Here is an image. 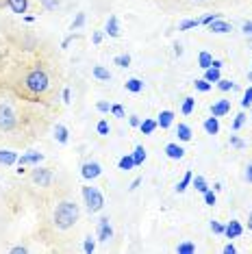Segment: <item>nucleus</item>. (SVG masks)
Listing matches in <instances>:
<instances>
[{"label": "nucleus", "mask_w": 252, "mask_h": 254, "mask_svg": "<svg viewBox=\"0 0 252 254\" xmlns=\"http://www.w3.org/2000/svg\"><path fill=\"white\" fill-rule=\"evenodd\" d=\"M139 128H141V132H144V135H152V132H155V128H157V122H155V120H144V122L139 124Z\"/></svg>", "instance_id": "nucleus-21"}, {"label": "nucleus", "mask_w": 252, "mask_h": 254, "mask_svg": "<svg viewBox=\"0 0 252 254\" xmlns=\"http://www.w3.org/2000/svg\"><path fill=\"white\" fill-rule=\"evenodd\" d=\"M244 33L246 35H252V22H246L244 24Z\"/></svg>", "instance_id": "nucleus-49"}, {"label": "nucleus", "mask_w": 252, "mask_h": 254, "mask_svg": "<svg viewBox=\"0 0 252 254\" xmlns=\"http://www.w3.org/2000/svg\"><path fill=\"white\" fill-rule=\"evenodd\" d=\"M217 18H220V13H209L207 18H202V20H200V24H211V22H213V20H217Z\"/></svg>", "instance_id": "nucleus-44"}, {"label": "nucleus", "mask_w": 252, "mask_h": 254, "mask_svg": "<svg viewBox=\"0 0 252 254\" xmlns=\"http://www.w3.org/2000/svg\"><path fill=\"white\" fill-rule=\"evenodd\" d=\"M70 98H72V93H70V89L63 91V102H70Z\"/></svg>", "instance_id": "nucleus-54"}, {"label": "nucleus", "mask_w": 252, "mask_h": 254, "mask_svg": "<svg viewBox=\"0 0 252 254\" xmlns=\"http://www.w3.org/2000/svg\"><path fill=\"white\" fill-rule=\"evenodd\" d=\"M98 111L107 113V111H111V107H109V102H98Z\"/></svg>", "instance_id": "nucleus-46"}, {"label": "nucleus", "mask_w": 252, "mask_h": 254, "mask_svg": "<svg viewBox=\"0 0 252 254\" xmlns=\"http://www.w3.org/2000/svg\"><path fill=\"white\" fill-rule=\"evenodd\" d=\"M205 130L209 132V135H215V132L220 130V122H217L215 115H213V118H209V120L205 122Z\"/></svg>", "instance_id": "nucleus-18"}, {"label": "nucleus", "mask_w": 252, "mask_h": 254, "mask_svg": "<svg viewBox=\"0 0 252 254\" xmlns=\"http://www.w3.org/2000/svg\"><path fill=\"white\" fill-rule=\"evenodd\" d=\"M250 118H252V111H250Z\"/></svg>", "instance_id": "nucleus-60"}, {"label": "nucleus", "mask_w": 252, "mask_h": 254, "mask_svg": "<svg viewBox=\"0 0 252 254\" xmlns=\"http://www.w3.org/2000/svg\"><path fill=\"white\" fill-rule=\"evenodd\" d=\"M11 252H13V254H24V252H26V248H24V246H18V248H13Z\"/></svg>", "instance_id": "nucleus-51"}, {"label": "nucleus", "mask_w": 252, "mask_h": 254, "mask_svg": "<svg viewBox=\"0 0 252 254\" xmlns=\"http://www.w3.org/2000/svg\"><path fill=\"white\" fill-rule=\"evenodd\" d=\"M248 230H252V213L248 215Z\"/></svg>", "instance_id": "nucleus-57"}, {"label": "nucleus", "mask_w": 252, "mask_h": 254, "mask_svg": "<svg viewBox=\"0 0 252 254\" xmlns=\"http://www.w3.org/2000/svg\"><path fill=\"white\" fill-rule=\"evenodd\" d=\"M85 24V13H79L76 15V20L72 22V31H76V29H81V26Z\"/></svg>", "instance_id": "nucleus-37"}, {"label": "nucleus", "mask_w": 252, "mask_h": 254, "mask_svg": "<svg viewBox=\"0 0 252 254\" xmlns=\"http://www.w3.org/2000/svg\"><path fill=\"white\" fill-rule=\"evenodd\" d=\"M133 161H135V165H141V163L146 161V150H144V146H137V148H135Z\"/></svg>", "instance_id": "nucleus-22"}, {"label": "nucleus", "mask_w": 252, "mask_h": 254, "mask_svg": "<svg viewBox=\"0 0 252 254\" xmlns=\"http://www.w3.org/2000/svg\"><path fill=\"white\" fill-rule=\"evenodd\" d=\"M0 163H4V165L18 163V154L11 152V150H0Z\"/></svg>", "instance_id": "nucleus-15"}, {"label": "nucleus", "mask_w": 252, "mask_h": 254, "mask_svg": "<svg viewBox=\"0 0 252 254\" xmlns=\"http://www.w3.org/2000/svg\"><path fill=\"white\" fill-rule=\"evenodd\" d=\"M107 33L111 37H120V26H118V18H116V15H111V18H109V22H107Z\"/></svg>", "instance_id": "nucleus-17"}, {"label": "nucleus", "mask_w": 252, "mask_h": 254, "mask_svg": "<svg viewBox=\"0 0 252 254\" xmlns=\"http://www.w3.org/2000/svg\"><path fill=\"white\" fill-rule=\"evenodd\" d=\"M91 40H94V43H100L102 42V33H94V37H91Z\"/></svg>", "instance_id": "nucleus-52"}, {"label": "nucleus", "mask_w": 252, "mask_h": 254, "mask_svg": "<svg viewBox=\"0 0 252 254\" xmlns=\"http://www.w3.org/2000/svg\"><path fill=\"white\" fill-rule=\"evenodd\" d=\"M15 113L11 111L9 107H4V104H0V128L2 130H11L15 126Z\"/></svg>", "instance_id": "nucleus-4"}, {"label": "nucleus", "mask_w": 252, "mask_h": 254, "mask_svg": "<svg viewBox=\"0 0 252 254\" xmlns=\"http://www.w3.org/2000/svg\"><path fill=\"white\" fill-rule=\"evenodd\" d=\"M166 154L169 159H183L185 157V150L178 146V143H168L166 146Z\"/></svg>", "instance_id": "nucleus-13"}, {"label": "nucleus", "mask_w": 252, "mask_h": 254, "mask_svg": "<svg viewBox=\"0 0 252 254\" xmlns=\"http://www.w3.org/2000/svg\"><path fill=\"white\" fill-rule=\"evenodd\" d=\"M211 230H213L215 235H224V226H222L220 222H215V219L211 222Z\"/></svg>", "instance_id": "nucleus-41"}, {"label": "nucleus", "mask_w": 252, "mask_h": 254, "mask_svg": "<svg viewBox=\"0 0 252 254\" xmlns=\"http://www.w3.org/2000/svg\"><path fill=\"white\" fill-rule=\"evenodd\" d=\"M42 159H43V154H40V152H31V154H24V157H20V159H18V163H20V168H24V165L40 163Z\"/></svg>", "instance_id": "nucleus-12"}, {"label": "nucleus", "mask_w": 252, "mask_h": 254, "mask_svg": "<svg viewBox=\"0 0 252 254\" xmlns=\"http://www.w3.org/2000/svg\"><path fill=\"white\" fill-rule=\"evenodd\" d=\"M116 65H120V68H128V65H130V57H128V54H120V57H116Z\"/></svg>", "instance_id": "nucleus-33"}, {"label": "nucleus", "mask_w": 252, "mask_h": 254, "mask_svg": "<svg viewBox=\"0 0 252 254\" xmlns=\"http://www.w3.org/2000/svg\"><path fill=\"white\" fill-rule=\"evenodd\" d=\"M33 180H35L40 187H48L52 183V172L50 169H46V168H40V169L33 172Z\"/></svg>", "instance_id": "nucleus-5"}, {"label": "nucleus", "mask_w": 252, "mask_h": 254, "mask_svg": "<svg viewBox=\"0 0 252 254\" xmlns=\"http://www.w3.org/2000/svg\"><path fill=\"white\" fill-rule=\"evenodd\" d=\"M191 178H194V174H191V172L185 174V176H183V180H180V183L176 185V191L180 193V191H185V189H187V185L191 183Z\"/></svg>", "instance_id": "nucleus-29"}, {"label": "nucleus", "mask_w": 252, "mask_h": 254, "mask_svg": "<svg viewBox=\"0 0 252 254\" xmlns=\"http://www.w3.org/2000/svg\"><path fill=\"white\" fill-rule=\"evenodd\" d=\"M191 183H194V187H196V191H202L205 193L209 187H207V180L202 178V176H196V178H191Z\"/></svg>", "instance_id": "nucleus-28"}, {"label": "nucleus", "mask_w": 252, "mask_h": 254, "mask_svg": "<svg viewBox=\"0 0 252 254\" xmlns=\"http://www.w3.org/2000/svg\"><path fill=\"white\" fill-rule=\"evenodd\" d=\"M194 85H196V89H198V91H209V89H211V83L207 81V79H202V81H196Z\"/></svg>", "instance_id": "nucleus-34"}, {"label": "nucleus", "mask_w": 252, "mask_h": 254, "mask_svg": "<svg viewBox=\"0 0 252 254\" xmlns=\"http://www.w3.org/2000/svg\"><path fill=\"white\" fill-rule=\"evenodd\" d=\"M176 135H178V139H180V141H189V139H191V128H189L187 124H178Z\"/></svg>", "instance_id": "nucleus-19"}, {"label": "nucleus", "mask_w": 252, "mask_h": 254, "mask_svg": "<svg viewBox=\"0 0 252 254\" xmlns=\"http://www.w3.org/2000/svg\"><path fill=\"white\" fill-rule=\"evenodd\" d=\"M128 122H130V126H139V124H141V120L137 118V115H130V120H128Z\"/></svg>", "instance_id": "nucleus-48"}, {"label": "nucleus", "mask_w": 252, "mask_h": 254, "mask_svg": "<svg viewBox=\"0 0 252 254\" xmlns=\"http://www.w3.org/2000/svg\"><path fill=\"white\" fill-rule=\"evenodd\" d=\"M242 107H244V109L252 107V87H248V89H246V93H244V100H242Z\"/></svg>", "instance_id": "nucleus-32"}, {"label": "nucleus", "mask_w": 252, "mask_h": 254, "mask_svg": "<svg viewBox=\"0 0 252 254\" xmlns=\"http://www.w3.org/2000/svg\"><path fill=\"white\" fill-rule=\"evenodd\" d=\"M198 63H200V68L202 70H207V68H211V63H213V57L209 52H200V57H198Z\"/></svg>", "instance_id": "nucleus-25"}, {"label": "nucleus", "mask_w": 252, "mask_h": 254, "mask_svg": "<svg viewBox=\"0 0 252 254\" xmlns=\"http://www.w3.org/2000/svg\"><path fill=\"white\" fill-rule=\"evenodd\" d=\"M111 237H113V228H111V224H109V217H102L100 222H98V239L109 241Z\"/></svg>", "instance_id": "nucleus-7"}, {"label": "nucleus", "mask_w": 252, "mask_h": 254, "mask_svg": "<svg viewBox=\"0 0 252 254\" xmlns=\"http://www.w3.org/2000/svg\"><path fill=\"white\" fill-rule=\"evenodd\" d=\"M246 180H248V183L252 185V163L248 165V168H246Z\"/></svg>", "instance_id": "nucleus-47"}, {"label": "nucleus", "mask_w": 252, "mask_h": 254, "mask_svg": "<svg viewBox=\"0 0 252 254\" xmlns=\"http://www.w3.org/2000/svg\"><path fill=\"white\" fill-rule=\"evenodd\" d=\"M83 198H85V204L89 209V213H98L102 207H105V198L102 193L96 189V187H83Z\"/></svg>", "instance_id": "nucleus-3"}, {"label": "nucleus", "mask_w": 252, "mask_h": 254, "mask_svg": "<svg viewBox=\"0 0 252 254\" xmlns=\"http://www.w3.org/2000/svg\"><path fill=\"white\" fill-rule=\"evenodd\" d=\"M194 107H196V100H194V98H185V102H183V113H185V115H191V113H194Z\"/></svg>", "instance_id": "nucleus-30"}, {"label": "nucleus", "mask_w": 252, "mask_h": 254, "mask_svg": "<svg viewBox=\"0 0 252 254\" xmlns=\"http://www.w3.org/2000/svg\"><path fill=\"white\" fill-rule=\"evenodd\" d=\"M126 89L133 91V93H139L141 89H144V83H141L139 79H130V81H126Z\"/></svg>", "instance_id": "nucleus-20"}, {"label": "nucleus", "mask_w": 252, "mask_h": 254, "mask_svg": "<svg viewBox=\"0 0 252 254\" xmlns=\"http://www.w3.org/2000/svg\"><path fill=\"white\" fill-rule=\"evenodd\" d=\"M139 183H141L139 178H137V180H133V185H130V191H133V189H137V187H139Z\"/></svg>", "instance_id": "nucleus-56"}, {"label": "nucleus", "mask_w": 252, "mask_h": 254, "mask_svg": "<svg viewBox=\"0 0 252 254\" xmlns=\"http://www.w3.org/2000/svg\"><path fill=\"white\" fill-rule=\"evenodd\" d=\"M54 139L59 143H68V128L63 124H57L54 126Z\"/></svg>", "instance_id": "nucleus-16"}, {"label": "nucleus", "mask_w": 252, "mask_h": 254, "mask_svg": "<svg viewBox=\"0 0 252 254\" xmlns=\"http://www.w3.org/2000/svg\"><path fill=\"white\" fill-rule=\"evenodd\" d=\"M231 146L233 148H246V143L239 139V137H235V135H231Z\"/></svg>", "instance_id": "nucleus-43"}, {"label": "nucleus", "mask_w": 252, "mask_h": 254, "mask_svg": "<svg viewBox=\"0 0 252 254\" xmlns=\"http://www.w3.org/2000/svg\"><path fill=\"white\" fill-rule=\"evenodd\" d=\"M235 252H237V250H235V246H233V244H228L226 248H224V254H235Z\"/></svg>", "instance_id": "nucleus-50"}, {"label": "nucleus", "mask_w": 252, "mask_h": 254, "mask_svg": "<svg viewBox=\"0 0 252 254\" xmlns=\"http://www.w3.org/2000/svg\"><path fill=\"white\" fill-rule=\"evenodd\" d=\"M176 252H178V254H194V252H196V246L191 244V241H183V244H178Z\"/></svg>", "instance_id": "nucleus-23"}, {"label": "nucleus", "mask_w": 252, "mask_h": 254, "mask_svg": "<svg viewBox=\"0 0 252 254\" xmlns=\"http://www.w3.org/2000/svg\"><path fill=\"white\" fill-rule=\"evenodd\" d=\"M205 79L209 81V83H217V81L222 79V76H220V70H217V68H207V74H205Z\"/></svg>", "instance_id": "nucleus-26"}, {"label": "nucleus", "mask_w": 252, "mask_h": 254, "mask_svg": "<svg viewBox=\"0 0 252 254\" xmlns=\"http://www.w3.org/2000/svg\"><path fill=\"white\" fill-rule=\"evenodd\" d=\"M9 9L13 11V13H26V9H29V0H7Z\"/></svg>", "instance_id": "nucleus-11"}, {"label": "nucleus", "mask_w": 252, "mask_h": 254, "mask_svg": "<svg viewBox=\"0 0 252 254\" xmlns=\"http://www.w3.org/2000/svg\"><path fill=\"white\" fill-rule=\"evenodd\" d=\"M217 87H220L222 91H228V89H235V83H233V81H224V79H220V81H217Z\"/></svg>", "instance_id": "nucleus-36"}, {"label": "nucleus", "mask_w": 252, "mask_h": 254, "mask_svg": "<svg viewBox=\"0 0 252 254\" xmlns=\"http://www.w3.org/2000/svg\"><path fill=\"white\" fill-rule=\"evenodd\" d=\"M222 61H217V59H213V63H211V68H217V70H222Z\"/></svg>", "instance_id": "nucleus-53"}, {"label": "nucleus", "mask_w": 252, "mask_h": 254, "mask_svg": "<svg viewBox=\"0 0 252 254\" xmlns=\"http://www.w3.org/2000/svg\"><path fill=\"white\" fill-rule=\"evenodd\" d=\"M100 174H102L100 163L89 161V163H85V165H83V178H87V180H94V178H98V176H100Z\"/></svg>", "instance_id": "nucleus-6"}, {"label": "nucleus", "mask_w": 252, "mask_h": 254, "mask_svg": "<svg viewBox=\"0 0 252 254\" xmlns=\"http://www.w3.org/2000/svg\"><path fill=\"white\" fill-rule=\"evenodd\" d=\"M94 76H96L98 81H109V79H111L109 70H107V68H102V65H96V68H94Z\"/></svg>", "instance_id": "nucleus-24"}, {"label": "nucleus", "mask_w": 252, "mask_h": 254, "mask_svg": "<svg viewBox=\"0 0 252 254\" xmlns=\"http://www.w3.org/2000/svg\"><path fill=\"white\" fill-rule=\"evenodd\" d=\"M244 122H246V113H239L237 118H235V122H233V128L235 130H239L244 126Z\"/></svg>", "instance_id": "nucleus-38"}, {"label": "nucleus", "mask_w": 252, "mask_h": 254, "mask_svg": "<svg viewBox=\"0 0 252 254\" xmlns=\"http://www.w3.org/2000/svg\"><path fill=\"white\" fill-rule=\"evenodd\" d=\"M226 113H231V100H217L211 107V115H215V118H222Z\"/></svg>", "instance_id": "nucleus-9"}, {"label": "nucleus", "mask_w": 252, "mask_h": 254, "mask_svg": "<svg viewBox=\"0 0 252 254\" xmlns=\"http://www.w3.org/2000/svg\"><path fill=\"white\" fill-rule=\"evenodd\" d=\"M242 233H244V226L239 224L237 219H233V222H228L226 226H224V235H226L228 239H237Z\"/></svg>", "instance_id": "nucleus-8"}, {"label": "nucleus", "mask_w": 252, "mask_h": 254, "mask_svg": "<svg viewBox=\"0 0 252 254\" xmlns=\"http://www.w3.org/2000/svg\"><path fill=\"white\" fill-rule=\"evenodd\" d=\"M133 168H135L133 157H122V159H120V169H124V172H130Z\"/></svg>", "instance_id": "nucleus-27"}, {"label": "nucleus", "mask_w": 252, "mask_h": 254, "mask_svg": "<svg viewBox=\"0 0 252 254\" xmlns=\"http://www.w3.org/2000/svg\"><path fill=\"white\" fill-rule=\"evenodd\" d=\"M172 122H174V113L172 111H161V113H159L157 126H161V128H169Z\"/></svg>", "instance_id": "nucleus-14"}, {"label": "nucleus", "mask_w": 252, "mask_h": 254, "mask_svg": "<svg viewBox=\"0 0 252 254\" xmlns=\"http://www.w3.org/2000/svg\"><path fill=\"white\" fill-rule=\"evenodd\" d=\"M43 9L46 11H57L59 9V0H42Z\"/></svg>", "instance_id": "nucleus-35"}, {"label": "nucleus", "mask_w": 252, "mask_h": 254, "mask_svg": "<svg viewBox=\"0 0 252 254\" xmlns=\"http://www.w3.org/2000/svg\"><path fill=\"white\" fill-rule=\"evenodd\" d=\"M196 2H202V0H196Z\"/></svg>", "instance_id": "nucleus-59"}, {"label": "nucleus", "mask_w": 252, "mask_h": 254, "mask_svg": "<svg viewBox=\"0 0 252 254\" xmlns=\"http://www.w3.org/2000/svg\"><path fill=\"white\" fill-rule=\"evenodd\" d=\"M52 219H54V226H57L59 230L72 228V226L79 222V207H76L74 202H70V200L59 202L57 209H54Z\"/></svg>", "instance_id": "nucleus-1"}, {"label": "nucleus", "mask_w": 252, "mask_h": 254, "mask_svg": "<svg viewBox=\"0 0 252 254\" xmlns=\"http://www.w3.org/2000/svg\"><path fill=\"white\" fill-rule=\"evenodd\" d=\"M96 128H98V132H100V135H109V130H111V128H109V124L105 122V120H102V122H98Z\"/></svg>", "instance_id": "nucleus-42"}, {"label": "nucleus", "mask_w": 252, "mask_h": 254, "mask_svg": "<svg viewBox=\"0 0 252 254\" xmlns=\"http://www.w3.org/2000/svg\"><path fill=\"white\" fill-rule=\"evenodd\" d=\"M248 79H250V81H252V72H250V74H248Z\"/></svg>", "instance_id": "nucleus-58"}, {"label": "nucleus", "mask_w": 252, "mask_h": 254, "mask_svg": "<svg viewBox=\"0 0 252 254\" xmlns=\"http://www.w3.org/2000/svg\"><path fill=\"white\" fill-rule=\"evenodd\" d=\"M94 250H96V244H94V239H91V237H87V239H85V252H87V254H91Z\"/></svg>", "instance_id": "nucleus-40"}, {"label": "nucleus", "mask_w": 252, "mask_h": 254, "mask_svg": "<svg viewBox=\"0 0 252 254\" xmlns=\"http://www.w3.org/2000/svg\"><path fill=\"white\" fill-rule=\"evenodd\" d=\"M209 31L211 33H231L233 26L228 24V22H224L222 18H217V20H213L211 24H209Z\"/></svg>", "instance_id": "nucleus-10"}, {"label": "nucleus", "mask_w": 252, "mask_h": 254, "mask_svg": "<svg viewBox=\"0 0 252 254\" xmlns=\"http://www.w3.org/2000/svg\"><path fill=\"white\" fill-rule=\"evenodd\" d=\"M196 26H200V20H185L178 26V31H189V29H196Z\"/></svg>", "instance_id": "nucleus-31"}, {"label": "nucleus", "mask_w": 252, "mask_h": 254, "mask_svg": "<svg viewBox=\"0 0 252 254\" xmlns=\"http://www.w3.org/2000/svg\"><path fill=\"white\" fill-rule=\"evenodd\" d=\"M174 52H176L178 57H180V54H183V46H178V43H176V46H174Z\"/></svg>", "instance_id": "nucleus-55"}, {"label": "nucleus", "mask_w": 252, "mask_h": 254, "mask_svg": "<svg viewBox=\"0 0 252 254\" xmlns=\"http://www.w3.org/2000/svg\"><path fill=\"white\" fill-rule=\"evenodd\" d=\"M26 89L33 93H43L48 89V76L43 70H33L29 76H26Z\"/></svg>", "instance_id": "nucleus-2"}, {"label": "nucleus", "mask_w": 252, "mask_h": 254, "mask_svg": "<svg viewBox=\"0 0 252 254\" xmlns=\"http://www.w3.org/2000/svg\"><path fill=\"white\" fill-rule=\"evenodd\" d=\"M215 200H217V198H215V193L207 189V191H205V202L209 204V207H213V204H215Z\"/></svg>", "instance_id": "nucleus-39"}, {"label": "nucleus", "mask_w": 252, "mask_h": 254, "mask_svg": "<svg viewBox=\"0 0 252 254\" xmlns=\"http://www.w3.org/2000/svg\"><path fill=\"white\" fill-rule=\"evenodd\" d=\"M111 113L116 115V118H124V109L120 107V104H116V107H111Z\"/></svg>", "instance_id": "nucleus-45"}]
</instances>
